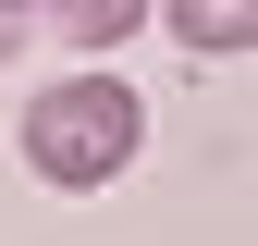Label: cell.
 <instances>
[{
	"label": "cell",
	"mask_w": 258,
	"mask_h": 246,
	"mask_svg": "<svg viewBox=\"0 0 258 246\" xmlns=\"http://www.w3.org/2000/svg\"><path fill=\"white\" fill-rule=\"evenodd\" d=\"M136 148H148V99L123 74H61L25 99V172L61 184V197H99V184L136 172Z\"/></svg>",
	"instance_id": "cell-1"
},
{
	"label": "cell",
	"mask_w": 258,
	"mask_h": 246,
	"mask_svg": "<svg viewBox=\"0 0 258 246\" xmlns=\"http://www.w3.org/2000/svg\"><path fill=\"white\" fill-rule=\"evenodd\" d=\"M160 25H172V49H209V61L258 49V0H160Z\"/></svg>",
	"instance_id": "cell-2"
},
{
	"label": "cell",
	"mask_w": 258,
	"mask_h": 246,
	"mask_svg": "<svg viewBox=\"0 0 258 246\" xmlns=\"http://www.w3.org/2000/svg\"><path fill=\"white\" fill-rule=\"evenodd\" d=\"M148 13H160V0H37V25H49L61 49H123Z\"/></svg>",
	"instance_id": "cell-3"
},
{
	"label": "cell",
	"mask_w": 258,
	"mask_h": 246,
	"mask_svg": "<svg viewBox=\"0 0 258 246\" xmlns=\"http://www.w3.org/2000/svg\"><path fill=\"white\" fill-rule=\"evenodd\" d=\"M25 37H37V0H0V61H13Z\"/></svg>",
	"instance_id": "cell-4"
}]
</instances>
